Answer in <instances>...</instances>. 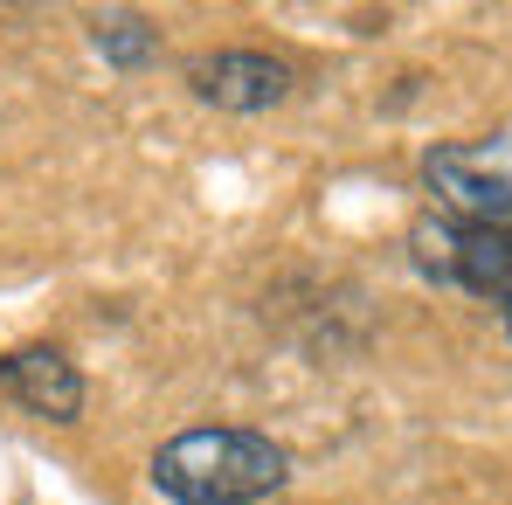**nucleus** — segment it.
<instances>
[{
    "mask_svg": "<svg viewBox=\"0 0 512 505\" xmlns=\"http://www.w3.org/2000/svg\"><path fill=\"white\" fill-rule=\"evenodd\" d=\"M284 478V450L256 429H187L153 457V492L173 505H256Z\"/></svg>",
    "mask_w": 512,
    "mask_h": 505,
    "instance_id": "nucleus-1",
    "label": "nucleus"
},
{
    "mask_svg": "<svg viewBox=\"0 0 512 505\" xmlns=\"http://www.w3.org/2000/svg\"><path fill=\"white\" fill-rule=\"evenodd\" d=\"M416 270L450 284V291H471V298H512V229H485V222H457V215H423L416 236Z\"/></svg>",
    "mask_w": 512,
    "mask_h": 505,
    "instance_id": "nucleus-2",
    "label": "nucleus"
},
{
    "mask_svg": "<svg viewBox=\"0 0 512 505\" xmlns=\"http://www.w3.org/2000/svg\"><path fill=\"white\" fill-rule=\"evenodd\" d=\"M429 194L443 201V215L457 222H485V229H512V173L492 167V153L478 146H436L423 160Z\"/></svg>",
    "mask_w": 512,
    "mask_h": 505,
    "instance_id": "nucleus-3",
    "label": "nucleus"
},
{
    "mask_svg": "<svg viewBox=\"0 0 512 505\" xmlns=\"http://www.w3.org/2000/svg\"><path fill=\"white\" fill-rule=\"evenodd\" d=\"M187 84L215 111H270L291 90V70L277 56H263V49H215V56L187 63Z\"/></svg>",
    "mask_w": 512,
    "mask_h": 505,
    "instance_id": "nucleus-4",
    "label": "nucleus"
},
{
    "mask_svg": "<svg viewBox=\"0 0 512 505\" xmlns=\"http://www.w3.org/2000/svg\"><path fill=\"white\" fill-rule=\"evenodd\" d=\"M0 395L21 402L28 416H42V422H77V409H84V374L56 346H21V353L0 360Z\"/></svg>",
    "mask_w": 512,
    "mask_h": 505,
    "instance_id": "nucleus-5",
    "label": "nucleus"
},
{
    "mask_svg": "<svg viewBox=\"0 0 512 505\" xmlns=\"http://www.w3.org/2000/svg\"><path fill=\"white\" fill-rule=\"evenodd\" d=\"M90 42H97V56L118 63V70H139V63L160 56V35H153L139 14H97V21H90Z\"/></svg>",
    "mask_w": 512,
    "mask_h": 505,
    "instance_id": "nucleus-6",
    "label": "nucleus"
},
{
    "mask_svg": "<svg viewBox=\"0 0 512 505\" xmlns=\"http://www.w3.org/2000/svg\"><path fill=\"white\" fill-rule=\"evenodd\" d=\"M499 312H506V333H512V298H506V305H499Z\"/></svg>",
    "mask_w": 512,
    "mask_h": 505,
    "instance_id": "nucleus-7",
    "label": "nucleus"
}]
</instances>
